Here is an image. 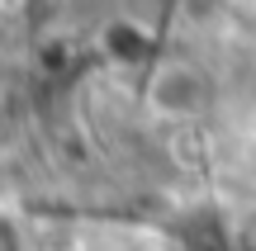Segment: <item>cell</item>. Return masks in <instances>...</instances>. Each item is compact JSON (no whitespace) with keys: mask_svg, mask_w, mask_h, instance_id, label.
<instances>
[{"mask_svg":"<svg viewBox=\"0 0 256 251\" xmlns=\"http://www.w3.org/2000/svg\"><path fill=\"white\" fill-rule=\"evenodd\" d=\"M204 95L209 85L190 62H162L147 81V109L162 119H194L204 109Z\"/></svg>","mask_w":256,"mask_h":251,"instance_id":"6da1fadb","label":"cell"}]
</instances>
